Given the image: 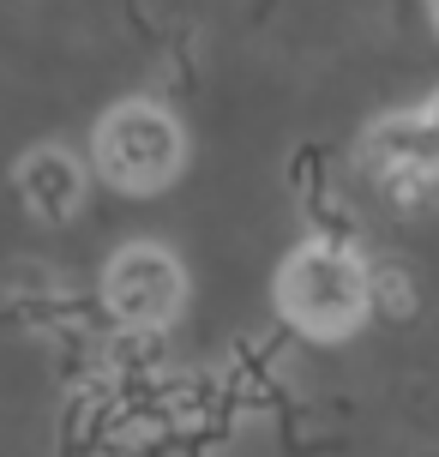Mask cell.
Instances as JSON below:
<instances>
[{
    "instance_id": "cell-1",
    "label": "cell",
    "mask_w": 439,
    "mask_h": 457,
    "mask_svg": "<svg viewBox=\"0 0 439 457\" xmlns=\"http://www.w3.org/2000/svg\"><path fill=\"white\" fill-rule=\"evenodd\" d=\"M373 307V265L344 241H307L277 271V313L307 337H349Z\"/></svg>"
},
{
    "instance_id": "cell-2",
    "label": "cell",
    "mask_w": 439,
    "mask_h": 457,
    "mask_svg": "<svg viewBox=\"0 0 439 457\" xmlns=\"http://www.w3.org/2000/svg\"><path fill=\"white\" fill-rule=\"evenodd\" d=\"M96 175L120 193H162L186 169V133L181 120L151 103V96H127L96 120Z\"/></svg>"
},
{
    "instance_id": "cell-3",
    "label": "cell",
    "mask_w": 439,
    "mask_h": 457,
    "mask_svg": "<svg viewBox=\"0 0 439 457\" xmlns=\"http://www.w3.org/2000/svg\"><path fill=\"white\" fill-rule=\"evenodd\" d=\"M181 301H186L181 259L157 241H133L103 265V307L127 331H162L181 313Z\"/></svg>"
},
{
    "instance_id": "cell-4",
    "label": "cell",
    "mask_w": 439,
    "mask_h": 457,
    "mask_svg": "<svg viewBox=\"0 0 439 457\" xmlns=\"http://www.w3.org/2000/svg\"><path fill=\"white\" fill-rule=\"evenodd\" d=\"M361 169L373 187H385L392 199H421L439 181V133L421 109L385 114L361 133Z\"/></svg>"
},
{
    "instance_id": "cell-5",
    "label": "cell",
    "mask_w": 439,
    "mask_h": 457,
    "mask_svg": "<svg viewBox=\"0 0 439 457\" xmlns=\"http://www.w3.org/2000/svg\"><path fill=\"white\" fill-rule=\"evenodd\" d=\"M12 187H19L24 211L37 223H72L85 211V162L61 151V145H37L24 151L19 169H12Z\"/></svg>"
},
{
    "instance_id": "cell-6",
    "label": "cell",
    "mask_w": 439,
    "mask_h": 457,
    "mask_svg": "<svg viewBox=\"0 0 439 457\" xmlns=\"http://www.w3.org/2000/svg\"><path fill=\"white\" fill-rule=\"evenodd\" d=\"M373 307H385V313H410L416 307V283L403 265H373Z\"/></svg>"
},
{
    "instance_id": "cell-7",
    "label": "cell",
    "mask_w": 439,
    "mask_h": 457,
    "mask_svg": "<svg viewBox=\"0 0 439 457\" xmlns=\"http://www.w3.org/2000/svg\"><path fill=\"white\" fill-rule=\"evenodd\" d=\"M421 114H427V120H434V133H439V96H434V103H427V109H421Z\"/></svg>"
},
{
    "instance_id": "cell-8",
    "label": "cell",
    "mask_w": 439,
    "mask_h": 457,
    "mask_svg": "<svg viewBox=\"0 0 439 457\" xmlns=\"http://www.w3.org/2000/svg\"><path fill=\"white\" fill-rule=\"evenodd\" d=\"M427 12H434V30H439V0H427Z\"/></svg>"
}]
</instances>
